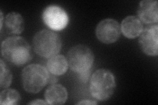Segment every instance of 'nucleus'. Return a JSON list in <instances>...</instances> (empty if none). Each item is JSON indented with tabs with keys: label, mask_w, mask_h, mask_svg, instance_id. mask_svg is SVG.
Returning a JSON list of instances; mask_svg holds the SVG:
<instances>
[{
	"label": "nucleus",
	"mask_w": 158,
	"mask_h": 105,
	"mask_svg": "<svg viewBox=\"0 0 158 105\" xmlns=\"http://www.w3.org/2000/svg\"><path fill=\"white\" fill-rule=\"evenodd\" d=\"M1 53L7 62L16 66H22L32 59L31 46L20 36L10 37L3 40L1 46Z\"/></svg>",
	"instance_id": "obj_1"
},
{
	"label": "nucleus",
	"mask_w": 158,
	"mask_h": 105,
	"mask_svg": "<svg viewBox=\"0 0 158 105\" xmlns=\"http://www.w3.org/2000/svg\"><path fill=\"white\" fill-rule=\"evenodd\" d=\"M115 79L113 73L106 69H99L90 78V91L92 96L100 101L110 99L115 91Z\"/></svg>",
	"instance_id": "obj_2"
},
{
	"label": "nucleus",
	"mask_w": 158,
	"mask_h": 105,
	"mask_svg": "<svg viewBox=\"0 0 158 105\" xmlns=\"http://www.w3.org/2000/svg\"><path fill=\"white\" fill-rule=\"evenodd\" d=\"M48 69L40 64H32L23 70L21 79L24 89L31 93H39L49 82Z\"/></svg>",
	"instance_id": "obj_3"
},
{
	"label": "nucleus",
	"mask_w": 158,
	"mask_h": 105,
	"mask_svg": "<svg viewBox=\"0 0 158 105\" xmlns=\"http://www.w3.org/2000/svg\"><path fill=\"white\" fill-rule=\"evenodd\" d=\"M62 46L59 35L48 30L37 32L33 38L34 50L39 56L50 58L58 54Z\"/></svg>",
	"instance_id": "obj_4"
},
{
	"label": "nucleus",
	"mask_w": 158,
	"mask_h": 105,
	"mask_svg": "<svg viewBox=\"0 0 158 105\" xmlns=\"http://www.w3.org/2000/svg\"><path fill=\"white\" fill-rule=\"evenodd\" d=\"M67 60L71 71L78 74L92 69L94 55L86 46L77 45L69 50Z\"/></svg>",
	"instance_id": "obj_5"
},
{
	"label": "nucleus",
	"mask_w": 158,
	"mask_h": 105,
	"mask_svg": "<svg viewBox=\"0 0 158 105\" xmlns=\"http://www.w3.org/2000/svg\"><path fill=\"white\" fill-rule=\"evenodd\" d=\"M42 20L44 24L52 30L60 31L67 26L69 17L63 8L53 5L44 10Z\"/></svg>",
	"instance_id": "obj_6"
},
{
	"label": "nucleus",
	"mask_w": 158,
	"mask_h": 105,
	"mask_svg": "<svg viewBox=\"0 0 158 105\" xmlns=\"http://www.w3.org/2000/svg\"><path fill=\"white\" fill-rule=\"evenodd\" d=\"M121 32V26L116 20L106 18L99 22L96 29L97 38L106 44L113 43L118 40Z\"/></svg>",
	"instance_id": "obj_7"
},
{
	"label": "nucleus",
	"mask_w": 158,
	"mask_h": 105,
	"mask_svg": "<svg viewBox=\"0 0 158 105\" xmlns=\"http://www.w3.org/2000/svg\"><path fill=\"white\" fill-rule=\"evenodd\" d=\"M138 43L142 51L147 55L157 56L158 54V25L150 24L139 36Z\"/></svg>",
	"instance_id": "obj_8"
},
{
	"label": "nucleus",
	"mask_w": 158,
	"mask_h": 105,
	"mask_svg": "<svg viewBox=\"0 0 158 105\" xmlns=\"http://www.w3.org/2000/svg\"><path fill=\"white\" fill-rule=\"evenodd\" d=\"M137 14L140 21L147 24H154L158 22L157 2L144 0L140 2L138 7Z\"/></svg>",
	"instance_id": "obj_9"
},
{
	"label": "nucleus",
	"mask_w": 158,
	"mask_h": 105,
	"mask_svg": "<svg viewBox=\"0 0 158 105\" xmlns=\"http://www.w3.org/2000/svg\"><path fill=\"white\" fill-rule=\"evenodd\" d=\"M142 22L136 16H128L123 19L121 25V30L123 34L129 39H135L142 32Z\"/></svg>",
	"instance_id": "obj_10"
},
{
	"label": "nucleus",
	"mask_w": 158,
	"mask_h": 105,
	"mask_svg": "<svg viewBox=\"0 0 158 105\" xmlns=\"http://www.w3.org/2000/svg\"><path fill=\"white\" fill-rule=\"evenodd\" d=\"M68 98L66 88L60 84H52L45 92L46 101L49 104H63Z\"/></svg>",
	"instance_id": "obj_11"
},
{
	"label": "nucleus",
	"mask_w": 158,
	"mask_h": 105,
	"mask_svg": "<svg viewBox=\"0 0 158 105\" xmlns=\"http://www.w3.org/2000/svg\"><path fill=\"white\" fill-rule=\"evenodd\" d=\"M46 67L48 72L52 75L61 76L67 71L69 64L67 58L62 55H56L49 58Z\"/></svg>",
	"instance_id": "obj_12"
},
{
	"label": "nucleus",
	"mask_w": 158,
	"mask_h": 105,
	"mask_svg": "<svg viewBox=\"0 0 158 105\" xmlns=\"http://www.w3.org/2000/svg\"><path fill=\"white\" fill-rule=\"evenodd\" d=\"M5 25L9 34L18 35L24 29V21L21 14L15 12L9 13L5 18Z\"/></svg>",
	"instance_id": "obj_13"
},
{
	"label": "nucleus",
	"mask_w": 158,
	"mask_h": 105,
	"mask_svg": "<svg viewBox=\"0 0 158 105\" xmlns=\"http://www.w3.org/2000/svg\"><path fill=\"white\" fill-rule=\"evenodd\" d=\"M20 99V94L14 89H6L0 93V104L2 105L17 104Z\"/></svg>",
	"instance_id": "obj_14"
},
{
	"label": "nucleus",
	"mask_w": 158,
	"mask_h": 105,
	"mask_svg": "<svg viewBox=\"0 0 158 105\" xmlns=\"http://www.w3.org/2000/svg\"><path fill=\"white\" fill-rule=\"evenodd\" d=\"M0 67H1V68H0V79H1L0 86H1V88L6 89L11 86L12 83V74L7 65L3 61V59L0 60Z\"/></svg>",
	"instance_id": "obj_15"
},
{
	"label": "nucleus",
	"mask_w": 158,
	"mask_h": 105,
	"mask_svg": "<svg viewBox=\"0 0 158 105\" xmlns=\"http://www.w3.org/2000/svg\"><path fill=\"white\" fill-rule=\"evenodd\" d=\"M91 71H92V69H90V70H88V71H86L85 72L78 73V74L79 79H80L82 82L86 83V82H88V79H89V78H90V76Z\"/></svg>",
	"instance_id": "obj_16"
},
{
	"label": "nucleus",
	"mask_w": 158,
	"mask_h": 105,
	"mask_svg": "<svg viewBox=\"0 0 158 105\" xmlns=\"http://www.w3.org/2000/svg\"><path fill=\"white\" fill-rule=\"evenodd\" d=\"M77 104H97V102H96L95 101H92V100H85V101L78 102Z\"/></svg>",
	"instance_id": "obj_17"
},
{
	"label": "nucleus",
	"mask_w": 158,
	"mask_h": 105,
	"mask_svg": "<svg viewBox=\"0 0 158 105\" xmlns=\"http://www.w3.org/2000/svg\"><path fill=\"white\" fill-rule=\"evenodd\" d=\"M48 104V103L46 101H44L41 99H36L29 103V104Z\"/></svg>",
	"instance_id": "obj_18"
},
{
	"label": "nucleus",
	"mask_w": 158,
	"mask_h": 105,
	"mask_svg": "<svg viewBox=\"0 0 158 105\" xmlns=\"http://www.w3.org/2000/svg\"><path fill=\"white\" fill-rule=\"evenodd\" d=\"M0 17H1V30H2L3 24V15L2 11H1V16H0Z\"/></svg>",
	"instance_id": "obj_19"
}]
</instances>
